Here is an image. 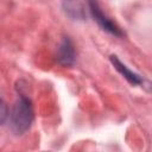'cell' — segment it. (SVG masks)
<instances>
[{"label":"cell","instance_id":"3957f363","mask_svg":"<svg viewBox=\"0 0 152 152\" xmlns=\"http://www.w3.org/2000/svg\"><path fill=\"white\" fill-rule=\"evenodd\" d=\"M56 58L58 64L63 66H71L75 63L76 59V53L74 49V44L69 37H64L57 49Z\"/></svg>","mask_w":152,"mask_h":152},{"label":"cell","instance_id":"6da1fadb","mask_svg":"<svg viewBox=\"0 0 152 152\" xmlns=\"http://www.w3.org/2000/svg\"><path fill=\"white\" fill-rule=\"evenodd\" d=\"M8 118L11 129L14 134L20 135L27 132L33 121V107L31 100L24 94H20Z\"/></svg>","mask_w":152,"mask_h":152},{"label":"cell","instance_id":"5b68a950","mask_svg":"<svg viewBox=\"0 0 152 152\" xmlns=\"http://www.w3.org/2000/svg\"><path fill=\"white\" fill-rule=\"evenodd\" d=\"M6 116H7V110H6V106H5V103L2 102V103H1V122H2V124L5 122Z\"/></svg>","mask_w":152,"mask_h":152},{"label":"cell","instance_id":"277c9868","mask_svg":"<svg viewBox=\"0 0 152 152\" xmlns=\"http://www.w3.org/2000/svg\"><path fill=\"white\" fill-rule=\"evenodd\" d=\"M109 59H110V63L113 64V66L116 69V71L120 72V74L122 75V77H125V78L127 80L128 83H131L132 86H139V84L142 83V78H141L138 74H135L134 71L129 70V69L119 59V57H118L116 55H110Z\"/></svg>","mask_w":152,"mask_h":152},{"label":"cell","instance_id":"7a4b0ae2","mask_svg":"<svg viewBox=\"0 0 152 152\" xmlns=\"http://www.w3.org/2000/svg\"><path fill=\"white\" fill-rule=\"evenodd\" d=\"M88 7H89V12H90L91 17L94 18V20L99 24V26L103 31H106V32H108L115 37H122L124 36V32L103 13L97 0H88Z\"/></svg>","mask_w":152,"mask_h":152}]
</instances>
